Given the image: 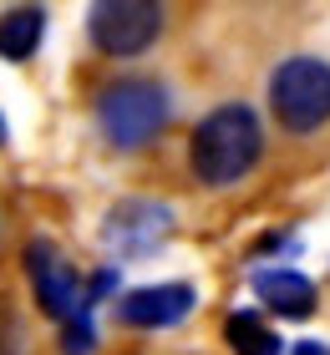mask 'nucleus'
<instances>
[{"mask_svg": "<svg viewBox=\"0 0 330 355\" xmlns=\"http://www.w3.org/2000/svg\"><path fill=\"white\" fill-rule=\"evenodd\" d=\"M249 284H254V295L270 304L274 315H295L300 320V315L315 310V284H310L300 269H259Z\"/></svg>", "mask_w": 330, "mask_h": 355, "instance_id": "nucleus-8", "label": "nucleus"}, {"mask_svg": "<svg viewBox=\"0 0 330 355\" xmlns=\"http://www.w3.org/2000/svg\"><path fill=\"white\" fill-rule=\"evenodd\" d=\"M290 355H330V345H325V340H300Z\"/></svg>", "mask_w": 330, "mask_h": 355, "instance_id": "nucleus-11", "label": "nucleus"}, {"mask_svg": "<svg viewBox=\"0 0 330 355\" xmlns=\"http://www.w3.org/2000/svg\"><path fill=\"white\" fill-rule=\"evenodd\" d=\"M270 107L290 132H310L330 117V67L310 56H295L274 71L270 82Z\"/></svg>", "mask_w": 330, "mask_h": 355, "instance_id": "nucleus-4", "label": "nucleus"}, {"mask_svg": "<svg viewBox=\"0 0 330 355\" xmlns=\"http://www.w3.org/2000/svg\"><path fill=\"white\" fill-rule=\"evenodd\" d=\"M97 122H102L107 142L117 148H142L163 132L168 122V92L158 82H142V76H127V82H112L97 96Z\"/></svg>", "mask_w": 330, "mask_h": 355, "instance_id": "nucleus-3", "label": "nucleus"}, {"mask_svg": "<svg viewBox=\"0 0 330 355\" xmlns=\"http://www.w3.org/2000/svg\"><path fill=\"white\" fill-rule=\"evenodd\" d=\"M168 229H173V214L163 203H153V198H127V203H117L107 214L102 239H107L112 254L138 259V254H153L163 239H168Z\"/></svg>", "mask_w": 330, "mask_h": 355, "instance_id": "nucleus-6", "label": "nucleus"}, {"mask_svg": "<svg viewBox=\"0 0 330 355\" xmlns=\"http://www.w3.org/2000/svg\"><path fill=\"white\" fill-rule=\"evenodd\" d=\"M41 31H46V10L41 6H15V10H6V15H0V56L26 61L41 46Z\"/></svg>", "mask_w": 330, "mask_h": 355, "instance_id": "nucleus-9", "label": "nucleus"}, {"mask_svg": "<svg viewBox=\"0 0 330 355\" xmlns=\"http://www.w3.org/2000/svg\"><path fill=\"white\" fill-rule=\"evenodd\" d=\"M163 31V10L153 0H102L92 6V41L112 56H138Z\"/></svg>", "mask_w": 330, "mask_h": 355, "instance_id": "nucleus-5", "label": "nucleus"}, {"mask_svg": "<svg viewBox=\"0 0 330 355\" xmlns=\"http://www.w3.org/2000/svg\"><path fill=\"white\" fill-rule=\"evenodd\" d=\"M26 269H31V284H36V300L41 310L61 325V340H66V355H87L92 350V304L117 284V274L102 269L97 279H76V269L61 259L56 244H36L26 249Z\"/></svg>", "mask_w": 330, "mask_h": 355, "instance_id": "nucleus-1", "label": "nucleus"}, {"mask_svg": "<svg viewBox=\"0 0 330 355\" xmlns=\"http://www.w3.org/2000/svg\"><path fill=\"white\" fill-rule=\"evenodd\" d=\"M259 148H264V137H259V117L249 107H219V112H208L204 122H198V132H193V173L204 178V183L213 188H224V183H234V178H244L254 163H259Z\"/></svg>", "mask_w": 330, "mask_h": 355, "instance_id": "nucleus-2", "label": "nucleus"}, {"mask_svg": "<svg viewBox=\"0 0 330 355\" xmlns=\"http://www.w3.org/2000/svg\"><path fill=\"white\" fill-rule=\"evenodd\" d=\"M229 345H234V355H285L279 350V335L264 325V315L259 310H239V315H229Z\"/></svg>", "mask_w": 330, "mask_h": 355, "instance_id": "nucleus-10", "label": "nucleus"}, {"mask_svg": "<svg viewBox=\"0 0 330 355\" xmlns=\"http://www.w3.org/2000/svg\"><path fill=\"white\" fill-rule=\"evenodd\" d=\"M193 310V289L188 284H147V289H132L122 300V320L138 330H163V325H178Z\"/></svg>", "mask_w": 330, "mask_h": 355, "instance_id": "nucleus-7", "label": "nucleus"}, {"mask_svg": "<svg viewBox=\"0 0 330 355\" xmlns=\"http://www.w3.org/2000/svg\"><path fill=\"white\" fill-rule=\"evenodd\" d=\"M0 142H6V117H0Z\"/></svg>", "mask_w": 330, "mask_h": 355, "instance_id": "nucleus-12", "label": "nucleus"}]
</instances>
